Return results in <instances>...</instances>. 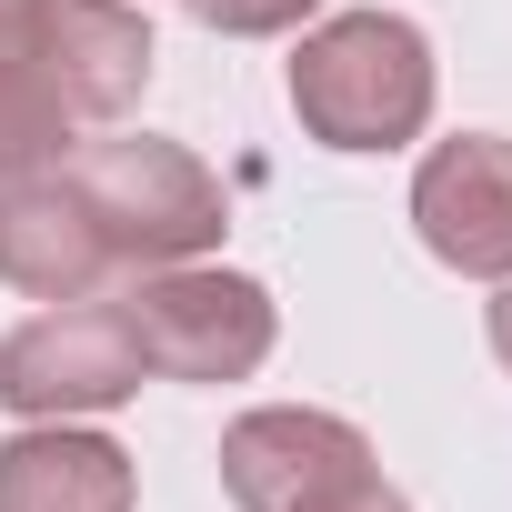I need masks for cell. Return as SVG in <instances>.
<instances>
[{"label": "cell", "mask_w": 512, "mask_h": 512, "mask_svg": "<svg viewBox=\"0 0 512 512\" xmlns=\"http://www.w3.org/2000/svg\"><path fill=\"white\" fill-rule=\"evenodd\" d=\"M71 191L91 201L101 241H111V272H171V262H201L221 241V181L181 151V141H91L71 161Z\"/></svg>", "instance_id": "7a4b0ae2"}, {"label": "cell", "mask_w": 512, "mask_h": 512, "mask_svg": "<svg viewBox=\"0 0 512 512\" xmlns=\"http://www.w3.org/2000/svg\"><path fill=\"white\" fill-rule=\"evenodd\" d=\"M21 61L61 91L71 121H121L151 91V21L131 0H31Z\"/></svg>", "instance_id": "5b68a950"}, {"label": "cell", "mask_w": 512, "mask_h": 512, "mask_svg": "<svg viewBox=\"0 0 512 512\" xmlns=\"http://www.w3.org/2000/svg\"><path fill=\"white\" fill-rule=\"evenodd\" d=\"M412 231L442 272L462 282H512V141L462 131L412 171Z\"/></svg>", "instance_id": "8992f818"}, {"label": "cell", "mask_w": 512, "mask_h": 512, "mask_svg": "<svg viewBox=\"0 0 512 512\" xmlns=\"http://www.w3.org/2000/svg\"><path fill=\"white\" fill-rule=\"evenodd\" d=\"M292 512H412V502H402V492H392V482L362 462L352 482H332V492H312V502H292Z\"/></svg>", "instance_id": "7c38bea8"}, {"label": "cell", "mask_w": 512, "mask_h": 512, "mask_svg": "<svg viewBox=\"0 0 512 512\" xmlns=\"http://www.w3.org/2000/svg\"><path fill=\"white\" fill-rule=\"evenodd\" d=\"M151 382L141 362V332L121 302H61L41 322H21L11 342H0V412L21 422H71V412H111Z\"/></svg>", "instance_id": "277c9868"}, {"label": "cell", "mask_w": 512, "mask_h": 512, "mask_svg": "<svg viewBox=\"0 0 512 512\" xmlns=\"http://www.w3.org/2000/svg\"><path fill=\"white\" fill-rule=\"evenodd\" d=\"M492 352H502V372H512V282L492 292Z\"/></svg>", "instance_id": "4fadbf2b"}, {"label": "cell", "mask_w": 512, "mask_h": 512, "mask_svg": "<svg viewBox=\"0 0 512 512\" xmlns=\"http://www.w3.org/2000/svg\"><path fill=\"white\" fill-rule=\"evenodd\" d=\"M61 151H71V111H61V91H51L31 61H0V181L61 171Z\"/></svg>", "instance_id": "30bf717a"}, {"label": "cell", "mask_w": 512, "mask_h": 512, "mask_svg": "<svg viewBox=\"0 0 512 512\" xmlns=\"http://www.w3.org/2000/svg\"><path fill=\"white\" fill-rule=\"evenodd\" d=\"M111 272V241L91 221V201L71 191V171H21L0 181V282L31 302H81Z\"/></svg>", "instance_id": "ba28073f"}, {"label": "cell", "mask_w": 512, "mask_h": 512, "mask_svg": "<svg viewBox=\"0 0 512 512\" xmlns=\"http://www.w3.org/2000/svg\"><path fill=\"white\" fill-rule=\"evenodd\" d=\"M121 312H131L141 362L161 382H241V372H262V352L282 332L272 322V292L251 272H221V262H171Z\"/></svg>", "instance_id": "3957f363"}, {"label": "cell", "mask_w": 512, "mask_h": 512, "mask_svg": "<svg viewBox=\"0 0 512 512\" xmlns=\"http://www.w3.org/2000/svg\"><path fill=\"white\" fill-rule=\"evenodd\" d=\"M181 11L201 31H221V41H272V31H302L322 0H181Z\"/></svg>", "instance_id": "8fae6325"}, {"label": "cell", "mask_w": 512, "mask_h": 512, "mask_svg": "<svg viewBox=\"0 0 512 512\" xmlns=\"http://www.w3.org/2000/svg\"><path fill=\"white\" fill-rule=\"evenodd\" d=\"M0 512H131V452L111 432L31 422L0 442Z\"/></svg>", "instance_id": "9c48e42d"}, {"label": "cell", "mask_w": 512, "mask_h": 512, "mask_svg": "<svg viewBox=\"0 0 512 512\" xmlns=\"http://www.w3.org/2000/svg\"><path fill=\"white\" fill-rule=\"evenodd\" d=\"M362 462H372V442H362L342 412H292V402H272V412H241V422L221 432V492H231L241 512H292V502L352 482Z\"/></svg>", "instance_id": "52a82bcc"}, {"label": "cell", "mask_w": 512, "mask_h": 512, "mask_svg": "<svg viewBox=\"0 0 512 512\" xmlns=\"http://www.w3.org/2000/svg\"><path fill=\"white\" fill-rule=\"evenodd\" d=\"M292 111L322 151H402L432 121V41L402 11H342L292 51Z\"/></svg>", "instance_id": "6da1fadb"}]
</instances>
